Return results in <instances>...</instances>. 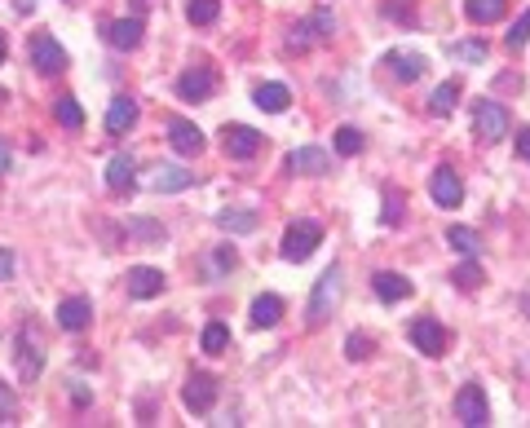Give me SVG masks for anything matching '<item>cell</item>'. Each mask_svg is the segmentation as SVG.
Returning <instances> with one entry per match:
<instances>
[{"label": "cell", "instance_id": "43", "mask_svg": "<svg viewBox=\"0 0 530 428\" xmlns=\"http://www.w3.org/2000/svg\"><path fill=\"white\" fill-rule=\"evenodd\" d=\"M132 5H137V9H151V5H155V0H132Z\"/></svg>", "mask_w": 530, "mask_h": 428}, {"label": "cell", "instance_id": "20", "mask_svg": "<svg viewBox=\"0 0 530 428\" xmlns=\"http://www.w3.org/2000/svg\"><path fill=\"white\" fill-rule=\"evenodd\" d=\"M385 63H389V71H394V80H402V84H411V80L425 75V58H420V54H402V49H394Z\"/></svg>", "mask_w": 530, "mask_h": 428}, {"label": "cell", "instance_id": "1", "mask_svg": "<svg viewBox=\"0 0 530 428\" xmlns=\"http://www.w3.org/2000/svg\"><path fill=\"white\" fill-rule=\"evenodd\" d=\"M14 363H18V380H35L40 371H44V340H40V327L27 323V327L18 331V340H14Z\"/></svg>", "mask_w": 530, "mask_h": 428}, {"label": "cell", "instance_id": "37", "mask_svg": "<svg viewBox=\"0 0 530 428\" xmlns=\"http://www.w3.org/2000/svg\"><path fill=\"white\" fill-rule=\"evenodd\" d=\"M345 354H349V358H354V363H363L367 354H371V340H367L363 331H354V336H349V340H345Z\"/></svg>", "mask_w": 530, "mask_h": 428}, {"label": "cell", "instance_id": "26", "mask_svg": "<svg viewBox=\"0 0 530 428\" xmlns=\"http://www.w3.org/2000/svg\"><path fill=\"white\" fill-rule=\"evenodd\" d=\"M217 226L226 234H252L257 230V212H231L226 208V212H217Z\"/></svg>", "mask_w": 530, "mask_h": 428}, {"label": "cell", "instance_id": "19", "mask_svg": "<svg viewBox=\"0 0 530 428\" xmlns=\"http://www.w3.org/2000/svg\"><path fill=\"white\" fill-rule=\"evenodd\" d=\"M288 168H292V172H305V177H323V172H328V155H323L319 146H300V151L288 155Z\"/></svg>", "mask_w": 530, "mask_h": 428}, {"label": "cell", "instance_id": "30", "mask_svg": "<svg viewBox=\"0 0 530 428\" xmlns=\"http://www.w3.org/2000/svg\"><path fill=\"white\" fill-rule=\"evenodd\" d=\"M226 345H231V331L221 327V323L203 327V354H226Z\"/></svg>", "mask_w": 530, "mask_h": 428}, {"label": "cell", "instance_id": "23", "mask_svg": "<svg viewBox=\"0 0 530 428\" xmlns=\"http://www.w3.org/2000/svg\"><path fill=\"white\" fill-rule=\"evenodd\" d=\"M252 98H257V106H261V111H270V115H279V111H288V102H292V93H288L283 84H261V89H257Z\"/></svg>", "mask_w": 530, "mask_h": 428}, {"label": "cell", "instance_id": "32", "mask_svg": "<svg viewBox=\"0 0 530 428\" xmlns=\"http://www.w3.org/2000/svg\"><path fill=\"white\" fill-rule=\"evenodd\" d=\"M331 141H336V151H340V155H363V132L358 129H336Z\"/></svg>", "mask_w": 530, "mask_h": 428}, {"label": "cell", "instance_id": "17", "mask_svg": "<svg viewBox=\"0 0 530 428\" xmlns=\"http://www.w3.org/2000/svg\"><path fill=\"white\" fill-rule=\"evenodd\" d=\"M89 318H93V305L84 297H66L63 305H58V323H63L66 331H84Z\"/></svg>", "mask_w": 530, "mask_h": 428}, {"label": "cell", "instance_id": "15", "mask_svg": "<svg viewBox=\"0 0 530 428\" xmlns=\"http://www.w3.org/2000/svg\"><path fill=\"white\" fill-rule=\"evenodd\" d=\"M142 18H120V23H106V44H115V49H137L142 44Z\"/></svg>", "mask_w": 530, "mask_h": 428}, {"label": "cell", "instance_id": "8", "mask_svg": "<svg viewBox=\"0 0 530 428\" xmlns=\"http://www.w3.org/2000/svg\"><path fill=\"white\" fill-rule=\"evenodd\" d=\"M411 340H416V349L429 354V358H442V354H447V331H442L437 318H416V323H411Z\"/></svg>", "mask_w": 530, "mask_h": 428}, {"label": "cell", "instance_id": "18", "mask_svg": "<svg viewBox=\"0 0 530 428\" xmlns=\"http://www.w3.org/2000/svg\"><path fill=\"white\" fill-rule=\"evenodd\" d=\"M137 124V102L132 98H115L106 106V132L111 137H120V132H129Z\"/></svg>", "mask_w": 530, "mask_h": 428}, {"label": "cell", "instance_id": "6", "mask_svg": "<svg viewBox=\"0 0 530 428\" xmlns=\"http://www.w3.org/2000/svg\"><path fill=\"white\" fill-rule=\"evenodd\" d=\"M221 146H226L231 160H252L265 146V137L257 129H248V124H226V129H221Z\"/></svg>", "mask_w": 530, "mask_h": 428}, {"label": "cell", "instance_id": "13", "mask_svg": "<svg viewBox=\"0 0 530 428\" xmlns=\"http://www.w3.org/2000/svg\"><path fill=\"white\" fill-rule=\"evenodd\" d=\"M168 141H172L177 155H199L203 151V132L191 120H168Z\"/></svg>", "mask_w": 530, "mask_h": 428}, {"label": "cell", "instance_id": "33", "mask_svg": "<svg viewBox=\"0 0 530 428\" xmlns=\"http://www.w3.org/2000/svg\"><path fill=\"white\" fill-rule=\"evenodd\" d=\"M526 40H530V9L522 14V18H517V23H513V32L504 35V44L517 54V49H526Z\"/></svg>", "mask_w": 530, "mask_h": 428}, {"label": "cell", "instance_id": "41", "mask_svg": "<svg viewBox=\"0 0 530 428\" xmlns=\"http://www.w3.org/2000/svg\"><path fill=\"white\" fill-rule=\"evenodd\" d=\"M517 155H522V160H530V129L517 132Z\"/></svg>", "mask_w": 530, "mask_h": 428}, {"label": "cell", "instance_id": "2", "mask_svg": "<svg viewBox=\"0 0 530 428\" xmlns=\"http://www.w3.org/2000/svg\"><path fill=\"white\" fill-rule=\"evenodd\" d=\"M336 300H340V269L331 265L328 274L319 278V287H314V297H309V327H323L331 314H336Z\"/></svg>", "mask_w": 530, "mask_h": 428}, {"label": "cell", "instance_id": "11", "mask_svg": "<svg viewBox=\"0 0 530 428\" xmlns=\"http://www.w3.org/2000/svg\"><path fill=\"white\" fill-rule=\"evenodd\" d=\"M191 186H195V172H186V168H177V164H160L155 177H151L155 195H177V190H191Z\"/></svg>", "mask_w": 530, "mask_h": 428}, {"label": "cell", "instance_id": "3", "mask_svg": "<svg viewBox=\"0 0 530 428\" xmlns=\"http://www.w3.org/2000/svg\"><path fill=\"white\" fill-rule=\"evenodd\" d=\"M319 238H323V226H319V221H292L288 234H283V257H288V261H305V257H314Z\"/></svg>", "mask_w": 530, "mask_h": 428}, {"label": "cell", "instance_id": "31", "mask_svg": "<svg viewBox=\"0 0 530 428\" xmlns=\"http://www.w3.org/2000/svg\"><path fill=\"white\" fill-rule=\"evenodd\" d=\"M58 124L63 129H80L84 124V106L75 98H58Z\"/></svg>", "mask_w": 530, "mask_h": 428}, {"label": "cell", "instance_id": "7", "mask_svg": "<svg viewBox=\"0 0 530 428\" xmlns=\"http://www.w3.org/2000/svg\"><path fill=\"white\" fill-rule=\"evenodd\" d=\"M32 66L40 71V75H63L66 71L63 44H58L54 35H35L32 40Z\"/></svg>", "mask_w": 530, "mask_h": 428}, {"label": "cell", "instance_id": "21", "mask_svg": "<svg viewBox=\"0 0 530 428\" xmlns=\"http://www.w3.org/2000/svg\"><path fill=\"white\" fill-rule=\"evenodd\" d=\"M132 181H137V177H132V160L129 155H115V160L106 164V186H111L115 195H129Z\"/></svg>", "mask_w": 530, "mask_h": 428}, {"label": "cell", "instance_id": "22", "mask_svg": "<svg viewBox=\"0 0 530 428\" xmlns=\"http://www.w3.org/2000/svg\"><path fill=\"white\" fill-rule=\"evenodd\" d=\"M508 9V0H464V18L468 23H499Z\"/></svg>", "mask_w": 530, "mask_h": 428}, {"label": "cell", "instance_id": "38", "mask_svg": "<svg viewBox=\"0 0 530 428\" xmlns=\"http://www.w3.org/2000/svg\"><path fill=\"white\" fill-rule=\"evenodd\" d=\"M398 221H402V195L385 190V226H398Z\"/></svg>", "mask_w": 530, "mask_h": 428}, {"label": "cell", "instance_id": "4", "mask_svg": "<svg viewBox=\"0 0 530 428\" xmlns=\"http://www.w3.org/2000/svg\"><path fill=\"white\" fill-rule=\"evenodd\" d=\"M508 111L499 106V102H477V115H473V132L482 137V141H499V137H508Z\"/></svg>", "mask_w": 530, "mask_h": 428}, {"label": "cell", "instance_id": "25", "mask_svg": "<svg viewBox=\"0 0 530 428\" xmlns=\"http://www.w3.org/2000/svg\"><path fill=\"white\" fill-rule=\"evenodd\" d=\"M456 102H460V84H456V80H447V84H437V89H433L429 111L433 115H451V111H456Z\"/></svg>", "mask_w": 530, "mask_h": 428}, {"label": "cell", "instance_id": "40", "mask_svg": "<svg viewBox=\"0 0 530 428\" xmlns=\"http://www.w3.org/2000/svg\"><path fill=\"white\" fill-rule=\"evenodd\" d=\"M71 397H75V406H89V402H93V394H89L84 384H75V380H71Z\"/></svg>", "mask_w": 530, "mask_h": 428}, {"label": "cell", "instance_id": "16", "mask_svg": "<svg viewBox=\"0 0 530 428\" xmlns=\"http://www.w3.org/2000/svg\"><path fill=\"white\" fill-rule=\"evenodd\" d=\"M371 287H376V297L385 300V305H398V300L411 297V278H402V274H394V269L376 274V278H371Z\"/></svg>", "mask_w": 530, "mask_h": 428}, {"label": "cell", "instance_id": "44", "mask_svg": "<svg viewBox=\"0 0 530 428\" xmlns=\"http://www.w3.org/2000/svg\"><path fill=\"white\" fill-rule=\"evenodd\" d=\"M0 63H5V35H0Z\"/></svg>", "mask_w": 530, "mask_h": 428}, {"label": "cell", "instance_id": "14", "mask_svg": "<svg viewBox=\"0 0 530 428\" xmlns=\"http://www.w3.org/2000/svg\"><path fill=\"white\" fill-rule=\"evenodd\" d=\"M164 292V274L160 269H151V265H137L129 274V297L132 300H151Z\"/></svg>", "mask_w": 530, "mask_h": 428}, {"label": "cell", "instance_id": "27", "mask_svg": "<svg viewBox=\"0 0 530 428\" xmlns=\"http://www.w3.org/2000/svg\"><path fill=\"white\" fill-rule=\"evenodd\" d=\"M217 14H221V0H186V18L199 23V27L217 23Z\"/></svg>", "mask_w": 530, "mask_h": 428}, {"label": "cell", "instance_id": "9", "mask_svg": "<svg viewBox=\"0 0 530 428\" xmlns=\"http://www.w3.org/2000/svg\"><path fill=\"white\" fill-rule=\"evenodd\" d=\"M429 195L437 208H460V199H464V186H460V177L451 172V168H437L429 177Z\"/></svg>", "mask_w": 530, "mask_h": 428}, {"label": "cell", "instance_id": "35", "mask_svg": "<svg viewBox=\"0 0 530 428\" xmlns=\"http://www.w3.org/2000/svg\"><path fill=\"white\" fill-rule=\"evenodd\" d=\"M234 265H239V252H234L231 243H221V248L212 252V274H231Z\"/></svg>", "mask_w": 530, "mask_h": 428}, {"label": "cell", "instance_id": "12", "mask_svg": "<svg viewBox=\"0 0 530 428\" xmlns=\"http://www.w3.org/2000/svg\"><path fill=\"white\" fill-rule=\"evenodd\" d=\"M212 89H217V80H212V71H208V66H195V71H186V75L177 80V93H182L186 102L212 98Z\"/></svg>", "mask_w": 530, "mask_h": 428}, {"label": "cell", "instance_id": "5", "mask_svg": "<svg viewBox=\"0 0 530 428\" xmlns=\"http://www.w3.org/2000/svg\"><path fill=\"white\" fill-rule=\"evenodd\" d=\"M456 420L468 428H482L491 424V406H486V394L477 384H464L460 397H456Z\"/></svg>", "mask_w": 530, "mask_h": 428}, {"label": "cell", "instance_id": "28", "mask_svg": "<svg viewBox=\"0 0 530 428\" xmlns=\"http://www.w3.org/2000/svg\"><path fill=\"white\" fill-rule=\"evenodd\" d=\"M447 238H451V248L464 252V257H477V252H482V238H477V230H468V226H451Z\"/></svg>", "mask_w": 530, "mask_h": 428}, {"label": "cell", "instance_id": "42", "mask_svg": "<svg viewBox=\"0 0 530 428\" xmlns=\"http://www.w3.org/2000/svg\"><path fill=\"white\" fill-rule=\"evenodd\" d=\"M9 164H14V155H9V146H5V141H0V177H5V172H9Z\"/></svg>", "mask_w": 530, "mask_h": 428}, {"label": "cell", "instance_id": "34", "mask_svg": "<svg viewBox=\"0 0 530 428\" xmlns=\"http://www.w3.org/2000/svg\"><path fill=\"white\" fill-rule=\"evenodd\" d=\"M451 54H456L460 63H482V58H486V44H482V40H464V44H451Z\"/></svg>", "mask_w": 530, "mask_h": 428}, {"label": "cell", "instance_id": "39", "mask_svg": "<svg viewBox=\"0 0 530 428\" xmlns=\"http://www.w3.org/2000/svg\"><path fill=\"white\" fill-rule=\"evenodd\" d=\"M14 278V257H9V248H0V283H9Z\"/></svg>", "mask_w": 530, "mask_h": 428}, {"label": "cell", "instance_id": "24", "mask_svg": "<svg viewBox=\"0 0 530 428\" xmlns=\"http://www.w3.org/2000/svg\"><path fill=\"white\" fill-rule=\"evenodd\" d=\"M279 318H283V300L279 297H257L252 300V323H257V327H274Z\"/></svg>", "mask_w": 530, "mask_h": 428}, {"label": "cell", "instance_id": "36", "mask_svg": "<svg viewBox=\"0 0 530 428\" xmlns=\"http://www.w3.org/2000/svg\"><path fill=\"white\" fill-rule=\"evenodd\" d=\"M14 415H18V397L9 384H0V424H14Z\"/></svg>", "mask_w": 530, "mask_h": 428}, {"label": "cell", "instance_id": "29", "mask_svg": "<svg viewBox=\"0 0 530 428\" xmlns=\"http://www.w3.org/2000/svg\"><path fill=\"white\" fill-rule=\"evenodd\" d=\"M451 283L464 287V292L482 287V265H477V257H473V261H464V265H456V269H451Z\"/></svg>", "mask_w": 530, "mask_h": 428}, {"label": "cell", "instance_id": "10", "mask_svg": "<svg viewBox=\"0 0 530 428\" xmlns=\"http://www.w3.org/2000/svg\"><path fill=\"white\" fill-rule=\"evenodd\" d=\"M182 402H186L191 411H199V415H203V411H212V402H217V380H212V375H203V371L191 375V380H186V389H182Z\"/></svg>", "mask_w": 530, "mask_h": 428}]
</instances>
